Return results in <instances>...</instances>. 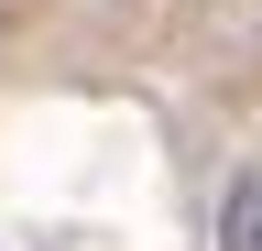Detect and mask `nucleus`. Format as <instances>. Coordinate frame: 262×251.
<instances>
[{
    "instance_id": "f257e3e1",
    "label": "nucleus",
    "mask_w": 262,
    "mask_h": 251,
    "mask_svg": "<svg viewBox=\"0 0 262 251\" xmlns=\"http://www.w3.org/2000/svg\"><path fill=\"white\" fill-rule=\"evenodd\" d=\"M219 251H262V175L229 197V218H219Z\"/></svg>"
}]
</instances>
